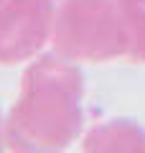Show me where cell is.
Masks as SVG:
<instances>
[{
	"mask_svg": "<svg viewBox=\"0 0 145 153\" xmlns=\"http://www.w3.org/2000/svg\"><path fill=\"white\" fill-rule=\"evenodd\" d=\"M54 0H3L0 3V66L28 64L46 46L54 31Z\"/></svg>",
	"mask_w": 145,
	"mask_h": 153,
	"instance_id": "cell-3",
	"label": "cell"
},
{
	"mask_svg": "<svg viewBox=\"0 0 145 153\" xmlns=\"http://www.w3.org/2000/svg\"><path fill=\"white\" fill-rule=\"evenodd\" d=\"M84 74L59 54L28 61L5 117V143L16 153L66 151L84 128Z\"/></svg>",
	"mask_w": 145,
	"mask_h": 153,
	"instance_id": "cell-1",
	"label": "cell"
},
{
	"mask_svg": "<svg viewBox=\"0 0 145 153\" xmlns=\"http://www.w3.org/2000/svg\"><path fill=\"white\" fill-rule=\"evenodd\" d=\"M132 36L115 0H59L51 51L76 64L130 59Z\"/></svg>",
	"mask_w": 145,
	"mask_h": 153,
	"instance_id": "cell-2",
	"label": "cell"
},
{
	"mask_svg": "<svg viewBox=\"0 0 145 153\" xmlns=\"http://www.w3.org/2000/svg\"><path fill=\"white\" fill-rule=\"evenodd\" d=\"M87 153H145V128L130 117H112L89 128L81 138Z\"/></svg>",
	"mask_w": 145,
	"mask_h": 153,
	"instance_id": "cell-4",
	"label": "cell"
},
{
	"mask_svg": "<svg viewBox=\"0 0 145 153\" xmlns=\"http://www.w3.org/2000/svg\"><path fill=\"white\" fill-rule=\"evenodd\" d=\"M0 3H3V0H0Z\"/></svg>",
	"mask_w": 145,
	"mask_h": 153,
	"instance_id": "cell-7",
	"label": "cell"
},
{
	"mask_svg": "<svg viewBox=\"0 0 145 153\" xmlns=\"http://www.w3.org/2000/svg\"><path fill=\"white\" fill-rule=\"evenodd\" d=\"M132 36L130 59L132 64H145V0H115Z\"/></svg>",
	"mask_w": 145,
	"mask_h": 153,
	"instance_id": "cell-5",
	"label": "cell"
},
{
	"mask_svg": "<svg viewBox=\"0 0 145 153\" xmlns=\"http://www.w3.org/2000/svg\"><path fill=\"white\" fill-rule=\"evenodd\" d=\"M3 148H8V143H5V117H3V110H0V151Z\"/></svg>",
	"mask_w": 145,
	"mask_h": 153,
	"instance_id": "cell-6",
	"label": "cell"
}]
</instances>
